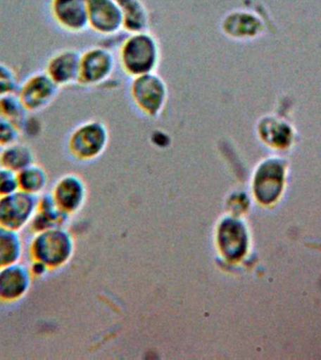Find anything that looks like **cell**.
<instances>
[{"label": "cell", "mask_w": 321, "mask_h": 360, "mask_svg": "<svg viewBox=\"0 0 321 360\" xmlns=\"http://www.w3.org/2000/svg\"><path fill=\"white\" fill-rule=\"evenodd\" d=\"M108 139V129L103 121L87 120L70 132L68 138V149L76 159L92 160L104 150Z\"/></svg>", "instance_id": "277c9868"}, {"label": "cell", "mask_w": 321, "mask_h": 360, "mask_svg": "<svg viewBox=\"0 0 321 360\" xmlns=\"http://www.w3.org/2000/svg\"><path fill=\"white\" fill-rule=\"evenodd\" d=\"M81 53L67 48L54 53L47 61L44 72L59 87L78 84Z\"/></svg>", "instance_id": "30bf717a"}, {"label": "cell", "mask_w": 321, "mask_h": 360, "mask_svg": "<svg viewBox=\"0 0 321 360\" xmlns=\"http://www.w3.org/2000/svg\"><path fill=\"white\" fill-rule=\"evenodd\" d=\"M34 162L35 154L32 148L19 143V141L0 149V165L15 173H19Z\"/></svg>", "instance_id": "9a60e30c"}, {"label": "cell", "mask_w": 321, "mask_h": 360, "mask_svg": "<svg viewBox=\"0 0 321 360\" xmlns=\"http://www.w3.org/2000/svg\"><path fill=\"white\" fill-rule=\"evenodd\" d=\"M129 94L135 110L151 120L163 114L169 97L168 84L157 72L132 78Z\"/></svg>", "instance_id": "7a4b0ae2"}, {"label": "cell", "mask_w": 321, "mask_h": 360, "mask_svg": "<svg viewBox=\"0 0 321 360\" xmlns=\"http://www.w3.org/2000/svg\"><path fill=\"white\" fill-rule=\"evenodd\" d=\"M84 186L75 174H66L56 183L52 194L54 200L63 212L75 210L83 196Z\"/></svg>", "instance_id": "7c38bea8"}, {"label": "cell", "mask_w": 321, "mask_h": 360, "mask_svg": "<svg viewBox=\"0 0 321 360\" xmlns=\"http://www.w3.org/2000/svg\"><path fill=\"white\" fill-rule=\"evenodd\" d=\"M122 11V30L129 34L149 31L148 8L141 0H118Z\"/></svg>", "instance_id": "4fadbf2b"}, {"label": "cell", "mask_w": 321, "mask_h": 360, "mask_svg": "<svg viewBox=\"0 0 321 360\" xmlns=\"http://www.w3.org/2000/svg\"><path fill=\"white\" fill-rule=\"evenodd\" d=\"M70 236L58 227L35 233L30 244L31 260L42 262L49 269L64 264L70 257Z\"/></svg>", "instance_id": "3957f363"}, {"label": "cell", "mask_w": 321, "mask_h": 360, "mask_svg": "<svg viewBox=\"0 0 321 360\" xmlns=\"http://www.w3.org/2000/svg\"><path fill=\"white\" fill-rule=\"evenodd\" d=\"M28 267H30L33 278H41L42 276L46 274L48 269H50L46 264L37 260H31V263L28 264Z\"/></svg>", "instance_id": "7402d4cb"}, {"label": "cell", "mask_w": 321, "mask_h": 360, "mask_svg": "<svg viewBox=\"0 0 321 360\" xmlns=\"http://www.w3.org/2000/svg\"><path fill=\"white\" fill-rule=\"evenodd\" d=\"M28 114L16 93L0 97V115L18 127L22 132L27 122Z\"/></svg>", "instance_id": "ac0fdd59"}, {"label": "cell", "mask_w": 321, "mask_h": 360, "mask_svg": "<svg viewBox=\"0 0 321 360\" xmlns=\"http://www.w3.org/2000/svg\"><path fill=\"white\" fill-rule=\"evenodd\" d=\"M18 190L17 173L0 165V197L8 195Z\"/></svg>", "instance_id": "44dd1931"}, {"label": "cell", "mask_w": 321, "mask_h": 360, "mask_svg": "<svg viewBox=\"0 0 321 360\" xmlns=\"http://www.w3.org/2000/svg\"><path fill=\"white\" fill-rule=\"evenodd\" d=\"M62 213L63 211L56 205L52 194L44 193L38 196V208L30 226L35 233L58 227V222Z\"/></svg>", "instance_id": "5bb4252c"}, {"label": "cell", "mask_w": 321, "mask_h": 360, "mask_svg": "<svg viewBox=\"0 0 321 360\" xmlns=\"http://www.w3.org/2000/svg\"><path fill=\"white\" fill-rule=\"evenodd\" d=\"M51 13L58 27L67 32L78 34L89 28L87 0H52Z\"/></svg>", "instance_id": "8fae6325"}, {"label": "cell", "mask_w": 321, "mask_h": 360, "mask_svg": "<svg viewBox=\"0 0 321 360\" xmlns=\"http://www.w3.org/2000/svg\"><path fill=\"white\" fill-rule=\"evenodd\" d=\"M21 134L18 127L0 115V148L18 142Z\"/></svg>", "instance_id": "ffe728a7"}, {"label": "cell", "mask_w": 321, "mask_h": 360, "mask_svg": "<svg viewBox=\"0 0 321 360\" xmlns=\"http://www.w3.org/2000/svg\"><path fill=\"white\" fill-rule=\"evenodd\" d=\"M38 208V196L21 190L0 197V226L21 231L30 226Z\"/></svg>", "instance_id": "8992f818"}, {"label": "cell", "mask_w": 321, "mask_h": 360, "mask_svg": "<svg viewBox=\"0 0 321 360\" xmlns=\"http://www.w3.org/2000/svg\"><path fill=\"white\" fill-rule=\"evenodd\" d=\"M23 239L19 231L0 226V267L21 262Z\"/></svg>", "instance_id": "2e32d148"}, {"label": "cell", "mask_w": 321, "mask_h": 360, "mask_svg": "<svg viewBox=\"0 0 321 360\" xmlns=\"http://www.w3.org/2000/svg\"><path fill=\"white\" fill-rule=\"evenodd\" d=\"M0 149H1V148H0Z\"/></svg>", "instance_id": "603a6c76"}, {"label": "cell", "mask_w": 321, "mask_h": 360, "mask_svg": "<svg viewBox=\"0 0 321 360\" xmlns=\"http://www.w3.org/2000/svg\"><path fill=\"white\" fill-rule=\"evenodd\" d=\"M114 53L108 48L92 46L81 53L78 84L86 87L106 84L115 70Z\"/></svg>", "instance_id": "5b68a950"}, {"label": "cell", "mask_w": 321, "mask_h": 360, "mask_svg": "<svg viewBox=\"0 0 321 360\" xmlns=\"http://www.w3.org/2000/svg\"><path fill=\"white\" fill-rule=\"evenodd\" d=\"M160 58V42L149 31L130 34L118 50V63L131 79L156 72Z\"/></svg>", "instance_id": "6da1fadb"}, {"label": "cell", "mask_w": 321, "mask_h": 360, "mask_svg": "<svg viewBox=\"0 0 321 360\" xmlns=\"http://www.w3.org/2000/svg\"><path fill=\"white\" fill-rule=\"evenodd\" d=\"M17 176L19 190L35 196H39L44 193L48 183V176L46 171L41 165L34 162L17 173Z\"/></svg>", "instance_id": "e0dca14e"}, {"label": "cell", "mask_w": 321, "mask_h": 360, "mask_svg": "<svg viewBox=\"0 0 321 360\" xmlns=\"http://www.w3.org/2000/svg\"><path fill=\"white\" fill-rule=\"evenodd\" d=\"M61 87L45 72L34 73L20 84L18 95L28 112L46 109L55 101Z\"/></svg>", "instance_id": "52a82bcc"}, {"label": "cell", "mask_w": 321, "mask_h": 360, "mask_svg": "<svg viewBox=\"0 0 321 360\" xmlns=\"http://www.w3.org/2000/svg\"><path fill=\"white\" fill-rule=\"evenodd\" d=\"M89 28L99 35H117L122 30V11L118 0H87Z\"/></svg>", "instance_id": "ba28073f"}, {"label": "cell", "mask_w": 321, "mask_h": 360, "mask_svg": "<svg viewBox=\"0 0 321 360\" xmlns=\"http://www.w3.org/2000/svg\"><path fill=\"white\" fill-rule=\"evenodd\" d=\"M19 86L18 77L13 68L0 62V97L17 93Z\"/></svg>", "instance_id": "d6986e66"}, {"label": "cell", "mask_w": 321, "mask_h": 360, "mask_svg": "<svg viewBox=\"0 0 321 360\" xmlns=\"http://www.w3.org/2000/svg\"><path fill=\"white\" fill-rule=\"evenodd\" d=\"M30 267L18 263L0 267V301L13 303L27 295L32 283Z\"/></svg>", "instance_id": "9c48e42d"}]
</instances>
